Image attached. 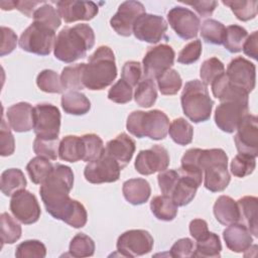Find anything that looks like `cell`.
Masks as SVG:
<instances>
[{
    "mask_svg": "<svg viewBox=\"0 0 258 258\" xmlns=\"http://www.w3.org/2000/svg\"><path fill=\"white\" fill-rule=\"evenodd\" d=\"M181 165H194L203 170L204 185L212 191L224 190L230 182L228 156L221 148H190L181 157Z\"/></svg>",
    "mask_w": 258,
    "mask_h": 258,
    "instance_id": "1",
    "label": "cell"
},
{
    "mask_svg": "<svg viewBox=\"0 0 258 258\" xmlns=\"http://www.w3.org/2000/svg\"><path fill=\"white\" fill-rule=\"evenodd\" d=\"M74 172L70 166L55 163L46 179L40 184L39 192L46 212L56 220L61 216L72 199Z\"/></svg>",
    "mask_w": 258,
    "mask_h": 258,
    "instance_id": "2",
    "label": "cell"
},
{
    "mask_svg": "<svg viewBox=\"0 0 258 258\" xmlns=\"http://www.w3.org/2000/svg\"><path fill=\"white\" fill-rule=\"evenodd\" d=\"M95 44L93 28L86 23L62 28L56 38L53 47L55 58L70 63L85 57L87 51Z\"/></svg>",
    "mask_w": 258,
    "mask_h": 258,
    "instance_id": "3",
    "label": "cell"
},
{
    "mask_svg": "<svg viewBox=\"0 0 258 258\" xmlns=\"http://www.w3.org/2000/svg\"><path fill=\"white\" fill-rule=\"evenodd\" d=\"M117 77V67L113 50L107 45L99 46L90 55L83 73L84 87L91 91L104 90Z\"/></svg>",
    "mask_w": 258,
    "mask_h": 258,
    "instance_id": "4",
    "label": "cell"
},
{
    "mask_svg": "<svg viewBox=\"0 0 258 258\" xmlns=\"http://www.w3.org/2000/svg\"><path fill=\"white\" fill-rule=\"evenodd\" d=\"M180 103L184 115L194 123L210 119L214 101L210 97L208 87L202 81L191 80L185 83Z\"/></svg>",
    "mask_w": 258,
    "mask_h": 258,
    "instance_id": "5",
    "label": "cell"
},
{
    "mask_svg": "<svg viewBox=\"0 0 258 258\" xmlns=\"http://www.w3.org/2000/svg\"><path fill=\"white\" fill-rule=\"evenodd\" d=\"M126 128L137 138L161 140L168 133L169 119L164 112L157 109L148 112L134 111L127 118Z\"/></svg>",
    "mask_w": 258,
    "mask_h": 258,
    "instance_id": "6",
    "label": "cell"
},
{
    "mask_svg": "<svg viewBox=\"0 0 258 258\" xmlns=\"http://www.w3.org/2000/svg\"><path fill=\"white\" fill-rule=\"evenodd\" d=\"M55 38V30L33 21L21 33L18 42L19 46L27 52L47 55L54 47Z\"/></svg>",
    "mask_w": 258,
    "mask_h": 258,
    "instance_id": "7",
    "label": "cell"
},
{
    "mask_svg": "<svg viewBox=\"0 0 258 258\" xmlns=\"http://www.w3.org/2000/svg\"><path fill=\"white\" fill-rule=\"evenodd\" d=\"M60 130V112L57 107L42 103L33 107V131L36 137L58 138Z\"/></svg>",
    "mask_w": 258,
    "mask_h": 258,
    "instance_id": "8",
    "label": "cell"
},
{
    "mask_svg": "<svg viewBox=\"0 0 258 258\" xmlns=\"http://www.w3.org/2000/svg\"><path fill=\"white\" fill-rule=\"evenodd\" d=\"M249 99L227 100L220 103L215 111V123L222 131L233 133L242 119L249 114Z\"/></svg>",
    "mask_w": 258,
    "mask_h": 258,
    "instance_id": "9",
    "label": "cell"
},
{
    "mask_svg": "<svg viewBox=\"0 0 258 258\" xmlns=\"http://www.w3.org/2000/svg\"><path fill=\"white\" fill-rule=\"evenodd\" d=\"M121 170L119 163L104 150L99 158L88 162L84 176L91 183L115 182L119 179Z\"/></svg>",
    "mask_w": 258,
    "mask_h": 258,
    "instance_id": "10",
    "label": "cell"
},
{
    "mask_svg": "<svg viewBox=\"0 0 258 258\" xmlns=\"http://www.w3.org/2000/svg\"><path fill=\"white\" fill-rule=\"evenodd\" d=\"M153 238L145 230H129L117 240V251L123 257H137L149 253L153 248Z\"/></svg>",
    "mask_w": 258,
    "mask_h": 258,
    "instance_id": "11",
    "label": "cell"
},
{
    "mask_svg": "<svg viewBox=\"0 0 258 258\" xmlns=\"http://www.w3.org/2000/svg\"><path fill=\"white\" fill-rule=\"evenodd\" d=\"M174 50L165 43L150 47L145 53L142 67L144 78L156 79L162 73L169 70L174 62Z\"/></svg>",
    "mask_w": 258,
    "mask_h": 258,
    "instance_id": "12",
    "label": "cell"
},
{
    "mask_svg": "<svg viewBox=\"0 0 258 258\" xmlns=\"http://www.w3.org/2000/svg\"><path fill=\"white\" fill-rule=\"evenodd\" d=\"M10 211L14 218L24 225L36 223L41 214L36 197L25 188L11 197Z\"/></svg>",
    "mask_w": 258,
    "mask_h": 258,
    "instance_id": "13",
    "label": "cell"
},
{
    "mask_svg": "<svg viewBox=\"0 0 258 258\" xmlns=\"http://www.w3.org/2000/svg\"><path fill=\"white\" fill-rule=\"evenodd\" d=\"M234 141L239 153L256 158L258 155V119L255 115L247 114L242 119Z\"/></svg>",
    "mask_w": 258,
    "mask_h": 258,
    "instance_id": "14",
    "label": "cell"
},
{
    "mask_svg": "<svg viewBox=\"0 0 258 258\" xmlns=\"http://www.w3.org/2000/svg\"><path fill=\"white\" fill-rule=\"evenodd\" d=\"M146 13L144 5L139 1H125L120 4L117 12L110 19L111 27L121 36H130L136 19Z\"/></svg>",
    "mask_w": 258,
    "mask_h": 258,
    "instance_id": "15",
    "label": "cell"
},
{
    "mask_svg": "<svg viewBox=\"0 0 258 258\" xmlns=\"http://www.w3.org/2000/svg\"><path fill=\"white\" fill-rule=\"evenodd\" d=\"M167 30V22L162 16L144 13L140 15L133 26L134 36L141 41L157 43Z\"/></svg>",
    "mask_w": 258,
    "mask_h": 258,
    "instance_id": "16",
    "label": "cell"
},
{
    "mask_svg": "<svg viewBox=\"0 0 258 258\" xmlns=\"http://www.w3.org/2000/svg\"><path fill=\"white\" fill-rule=\"evenodd\" d=\"M167 20L174 32L184 40L198 35L200 18L190 9L182 6L172 7L167 12Z\"/></svg>",
    "mask_w": 258,
    "mask_h": 258,
    "instance_id": "17",
    "label": "cell"
},
{
    "mask_svg": "<svg viewBox=\"0 0 258 258\" xmlns=\"http://www.w3.org/2000/svg\"><path fill=\"white\" fill-rule=\"evenodd\" d=\"M167 150L161 145H153L149 149L141 150L135 159V169L142 175H150L167 169L169 165Z\"/></svg>",
    "mask_w": 258,
    "mask_h": 258,
    "instance_id": "18",
    "label": "cell"
},
{
    "mask_svg": "<svg viewBox=\"0 0 258 258\" xmlns=\"http://www.w3.org/2000/svg\"><path fill=\"white\" fill-rule=\"evenodd\" d=\"M226 75L233 86L245 90L248 94L255 88V64L242 56L235 57L230 61Z\"/></svg>",
    "mask_w": 258,
    "mask_h": 258,
    "instance_id": "19",
    "label": "cell"
},
{
    "mask_svg": "<svg viewBox=\"0 0 258 258\" xmlns=\"http://www.w3.org/2000/svg\"><path fill=\"white\" fill-rule=\"evenodd\" d=\"M56 7L59 16L67 23H72L79 20H91L99 12L98 5L92 1H57Z\"/></svg>",
    "mask_w": 258,
    "mask_h": 258,
    "instance_id": "20",
    "label": "cell"
},
{
    "mask_svg": "<svg viewBox=\"0 0 258 258\" xmlns=\"http://www.w3.org/2000/svg\"><path fill=\"white\" fill-rule=\"evenodd\" d=\"M178 178L170 194V198L178 207L188 205L196 197L198 187L202 184V178L191 175L178 168Z\"/></svg>",
    "mask_w": 258,
    "mask_h": 258,
    "instance_id": "21",
    "label": "cell"
},
{
    "mask_svg": "<svg viewBox=\"0 0 258 258\" xmlns=\"http://www.w3.org/2000/svg\"><path fill=\"white\" fill-rule=\"evenodd\" d=\"M8 124L15 132H28L33 129V108L29 103L19 102L7 109Z\"/></svg>",
    "mask_w": 258,
    "mask_h": 258,
    "instance_id": "22",
    "label": "cell"
},
{
    "mask_svg": "<svg viewBox=\"0 0 258 258\" xmlns=\"http://www.w3.org/2000/svg\"><path fill=\"white\" fill-rule=\"evenodd\" d=\"M105 150L123 169L133 157L135 152V141L126 133H121L106 144Z\"/></svg>",
    "mask_w": 258,
    "mask_h": 258,
    "instance_id": "23",
    "label": "cell"
},
{
    "mask_svg": "<svg viewBox=\"0 0 258 258\" xmlns=\"http://www.w3.org/2000/svg\"><path fill=\"white\" fill-rule=\"evenodd\" d=\"M223 238L226 246L236 253L248 250L253 242V237L251 236L249 229L239 222L229 225L223 232Z\"/></svg>",
    "mask_w": 258,
    "mask_h": 258,
    "instance_id": "24",
    "label": "cell"
},
{
    "mask_svg": "<svg viewBox=\"0 0 258 258\" xmlns=\"http://www.w3.org/2000/svg\"><path fill=\"white\" fill-rule=\"evenodd\" d=\"M125 200L134 206L145 204L151 194L149 182L144 178H130L123 183L122 187Z\"/></svg>",
    "mask_w": 258,
    "mask_h": 258,
    "instance_id": "25",
    "label": "cell"
},
{
    "mask_svg": "<svg viewBox=\"0 0 258 258\" xmlns=\"http://www.w3.org/2000/svg\"><path fill=\"white\" fill-rule=\"evenodd\" d=\"M213 211L217 221L224 226L240 222V210L238 204L231 197H219L214 205Z\"/></svg>",
    "mask_w": 258,
    "mask_h": 258,
    "instance_id": "26",
    "label": "cell"
},
{
    "mask_svg": "<svg viewBox=\"0 0 258 258\" xmlns=\"http://www.w3.org/2000/svg\"><path fill=\"white\" fill-rule=\"evenodd\" d=\"M240 210V221L244 224L253 234L254 237H258V223H257V210L258 199L252 196H246L237 201Z\"/></svg>",
    "mask_w": 258,
    "mask_h": 258,
    "instance_id": "27",
    "label": "cell"
},
{
    "mask_svg": "<svg viewBox=\"0 0 258 258\" xmlns=\"http://www.w3.org/2000/svg\"><path fill=\"white\" fill-rule=\"evenodd\" d=\"M60 102L63 111L71 115H85L91 109L90 100L79 91H67L62 94Z\"/></svg>",
    "mask_w": 258,
    "mask_h": 258,
    "instance_id": "28",
    "label": "cell"
},
{
    "mask_svg": "<svg viewBox=\"0 0 258 258\" xmlns=\"http://www.w3.org/2000/svg\"><path fill=\"white\" fill-rule=\"evenodd\" d=\"M221 251L222 244L220 237L217 234L209 231L197 240L191 257L218 258L221 256Z\"/></svg>",
    "mask_w": 258,
    "mask_h": 258,
    "instance_id": "29",
    "label": "cell"
},
{
    "mask_svg": "<svg viewBox=\"0 0 258 258\" xmlns=\"http://www.w3.org/2000/svg\"><path fill=\"white\" fill-rule=\"evenodd\" d=\"M26 184L25 175L19 168H9L1 174L0 188L6 197H12L15 192L24 189Z\"/></svg>",
    "mask_w": 258,
    "mask_h": 258,
    "instance_id": "30",
    "label": "cell"
},
{
    "mask_svg": "<svg viewBox=\"0 0 258 258\" xmlns=\"http://www.w3.org/2000/svg\"><path fill=\"white\" fill-rule=\"evenodd\" d=\"M178 206L168 196H155L150 202V210L158 220L169 222L177 215Z\"/></svg>",
    "mask_w": 258,
    "mask_h": 258,
    "instance_id": "31",
    "label": "cell"
},
{
    "mask_svg": "<svg viewBox=\"0 0 258 258\" xmlns=\"http://www.w3.org/2000/svg\"><path fill=\"white\" fill-rule=\"evenodd\" d=\"M58 157L68 162H77L83 158L81 136L68 135L59 141Z\"/></svg>",
    "mask_w": 258,
    "mask_h": 258,
    "instance_id": "32",
    "label": "cell"
},
{
    "mask_svg": "<svg viewBox=\"0 0 258 258\" xmlns=\"http://www.w3.org/2000/svg\"><path fill=\"white\" fill-rule=\"evenodd\" d=\"M86 63H76L62 69L60 75V81L66 91H79L83 90V73Z\"/></svg>",
    "mask_w": 258,
    "mask_h": 258,
    "instance_id": "33",
    "label": "cell"
},
{
    "mask_svg": "<svg viewBox=\"0 0 258 258\" xmlns=\"http://www.w3.org/2000/svg\"><path fill=\"white\" fill-rule=\"evenodd\" d=\"M157 99L156 86L152 79L143 78L138 83L134 93V100L140 107L149 108Z\"/></svg>",
    "mask_w": 258,
    "mask_h": 258,
    "instance_id": "34",
    "label": "cell"
},
{
    "mask_svg": "<svg viewBox=\"0 0 258 258\" xmlns=\"http://www.w3.org/2000/svg\"><path fill=\"white\" fill-rule=\"evenodd\" d=\"M170 138L178 145H187L192 141L194 128L184 118H176L168 128Z\"/></svg>",
    "mask_w": 258,
    "mask_h": 258,
    "instance_id": "35",
    "label": "cell"
},
{
    "mask_svg": "<svg viewBox=\"0 0 258 258\" xmlns=\"http://www.w3.org/2000/svg\"><path fill=\"white\" fill-rule=\"evenodd\" d=\"M52 168L53 164L49 161V159L41 156L32 158L26 165L27 173L31 181L35 184H41L49 175Z\"/></svg>",
    "mask_w": 258,
    "mask_h": 258,
    "instance_id": "36",
    "label": "cell"
},
{
    "mask_svg": "<svg viewBox=\"0 0 258 258\" xmlns=\"http://www.w3.org/2000/svg\"><path fill=\"white\" fill-rule=\"evenodd\" d=\"M60 220L74 228H82L87 224V211L83 204H81L79 201L72 199Z\"/></svg>",
    "mask_w": 258,
    "mask_h": 258,
    "instance_id": "37",
    "label": "cell"
},
{
    "mask_svg": "<svg viewBox=\"0 0 258 258\" xmlns=\"http://www.w3.org/2000/svg\"><path fill=\"white\" fill-rule=\"evenodd\" d=\"M226 34V27L223 23L215 19H207L202 23L201 35L203 39L212 44H223Z\"/></svg>",
    "mask_w": 258,
    "mask_h": 258,
    "instance_id": "38",
    "label": "cell"
},
{
    "mask_svg": "<svg viewBox=\"0 0 258 258\" xmlns=\"http://www.w3.org/2000/svg\"><path fill=\"white\" fill-rule=\"evenodd\" d=\"M159 92L165 96L175 95L181 88L182 80L177 71L169 69L156 78Z\"/></svg>",
    "mask_w": 258,
    "mask_h": 258,
    "instance_id": "39",
    "label": "cell"
},
{
    "mask_svg": "<svg viewBox=\"0 0 258 258\" xmlns=\"http://www.w3.org/2000/svg\"><path fill=\"white\" fill-rule=\"evenodd\" d=\"M247 36L248 32L244 27L237 24H232L226 27V34L223 44L228 51L236 53L242 50L243 43Z\"/></svg>",
    "mask_w": 258,
    "mask_h": 258,
    "instance_id": "40",
    "label": "cell"
},
{
    "mask_svg": "<svg viewBox=\"0 0 258 258\" xmlns=\"http://www.w3.org/2000/svg\"><path fill=\"white\" fill-rule=\"evenodd\" d=\"M82 147H83V158L82 160L90 162L99 158L105 150L103 140L97 134L90 133L81 136Z\"/></svg>",
    "mask_w": 258,
    "mask_h": 258,
    "instance_id": "41",
    "label": "cell"
},
{
    "mask_svg": "<svg viewBox=\"0 0 258 258\" xmlns=\"http://www.w3.org/2000/svg\"><path fill=\"white\" fill-rule=\"evenodd\" d=\"M0 234L2 246L4 244H13L21 237V226L8 214L2 213L0 216Z\"/></svg>",
    "mask_w": 258,
    "mask_h": 258,
    "instance_id": "42",
    "label": "cell"
},
{
    "mask_svg": "<svg viewBox=\"0 0 258 258\" xmlns=\"http://www.w3.org/2000/svg\"><path fill=\"white\" fill-rule=\"evenodd\" d=\"M33 21L43 24L53 30H56L61 24L60 16L57 9H55L51 4L46 2H44L41 6L37 7V9L34 11Z\"/></svg>",
    "mask_w": 258,
    "mask_h": 258,
    "instance_id": "43",
    "label": "cell"
},
{
    "mask_svg": "<svg viewBox=\"0 0 258 258\" xmlns=\"http://www.w3.org/2000/svg\"><path fill=\"white\" fill-rule=\"evenodd\" d=\"M70 255L73 257H90L95 253V243L92 238L84 233L77 234L71 241L69 247Z\"/></svg>",
    "mask_w": 258,
    "mask_h": 258,
    "instance_id": "44",
    "label": "cell"
},
{
    "mask_svg": "<svg viewBox=\"0 0 258 258\" xmlns=\"http://www.w3.org/2000/svg\"><path fill=\"white\" fill-rule=\"evenodd\" d=\"M36 85L45 93L60 94L64 91L60 77L52 70L41 71L36 77Z\"/></svg>",
    "mask_w": 258,
    "mask_h": 258,
    "instance_id": "45",
    "label": "cell"
},
{
    "mask_svg": "<svg viewBox=\"0 0 258 258\" xmlns=\"http://www.w3.org/2000/svg\"><path fill=\"white\" fill-rule=\"evenodd\" d=\"M223 4L231 8L235 16L241 21L255 18L257 14V1H223Z\"/></svg>",
    "mask_w": 258,
    "mask_h": 258,
    "instance_id": "46",
    "label": "cell"
},
{
    "mask_svg": "<svg viewBox=\"0 0 258 258\" xmlns=\"http://www.w3.org/2000/svg\"><path fill=\"white\" fill-rule=\"evenodd\" d=\"M225 73L224 63L217 57H211L206 59L200 70V76L202 79V83H204L207 87L211 85L219 76Z\"/></svg>",
    "mask_w": 258,
    "mask_h": 258,
    "instance_id": "47",
    "label": "cell"
},
{
    "mask_svg": "<svg viewBox=\"0 0 258 258\" xmlns=\"http://www.w3.org/2000/svg\"><path fill=\"white\" fill-rule=\"evenodd\" d=\"M59 140L56 139H45L36 137L33 141V151L37 156L47 158L49 160H56L58 156Z\"/></svg>",
    "mask_w": 258,
    "mask_h": 258,
    "instance_id": "48",
    "label": "cell"
},
{
    "mask_svg": "<svg viewBox=\"0 0 258 258\" xmlns=\"http://www.w3.org/2000/svg\"><path fill=\"white\" fill-rule=\"evenodd\" d=\"M256 167L255 157L239 153L231 161V172L237 177L250 175Z\"/></svg>",
    "mask_w": 258,
    "mask_h": 258,
    "instance_id": "49",
    "label": "cell"
},
{
    "mask_svg": "<svg viewBox=\"0 0 258 258\" xmlns=\"http://www.w3.org/2000/svg\"><path fill=\"white\" fill-rule=\"evenodd\" d=\"M46 255L44 244L38 240H26L20 243L15 250V256L18 258L36 257L43 258Z\"/></svg>",
    "mask_w": 258,
    "mask_h": 258,
    "instance_id": "50",
    "label": "cell"
},
{
    "mask_svg": "<svg viewBox=\"0 0 258 258\" xmlns=\"http://www.w3.org/2000/svg\"><path fill=\"white\" fill-rule=\"evenodd\" d=\"M133 88L125 81L120 79L108 92V99L114 103L126 104L132 100Z\"/></svg>",
    "mask_w": 258,
    "mask_h": 258,
    "instance_id": "51",
    "label": "cell"
},
{
    "mask_svg": "<svg viewBox=\"0 0 258 258\" xmlns=\"http://www.w3.org/2000/svg\"><path fill=\"white\" fill-rule=\"evenodd\" d=\"M202 54V41L200 39H195L187 43L179 51L177 56V61L183 64H190L196 62Z\"/></svg>",
    "mask_w": 258,
    "mask_h": 258,
    "instance_id": "52",
    "label": "cell"
},
{
    "mask_svg": "<svg viewBox=\"0 0 258 258\" xmlns=\"http://www.w3.org/2000/svg\"><path fill=\"white\" fill-rule=\"evenodd\" d=\"M9 127V124L2 118L0 126V154L2 156L11 155L15 149L14 136Z\"/></svg>",
    "mask_w": 258,
    "mask_h": 258,
    "instance_id": "53",
    "label": "cell"
},
{
    "mask_svg": "<svg viewBox=\"0 0 258 258\" xmlns=\"http://www.w3.org/2000/svg\"><path fill=\"white\" fill-rule=\"evenodd\" d=\"M122 80L129 84L132 88L136 87L141 81L142 77V67L141 63L135 60L126 61L122 68L121 73Z\"/></svg>",
    "mask_w": 258,
    "mask_h": 258,
    "instance_id": "54",
    "label": "cell"
},
{
    "mask_svg": "<svg viewBox=\"0 0 258 258\" xmlns=\"http://www.w3.org/2000/svg\"><path fill=\"white\" fill-rule=\"evenodd\" d=\"M178 171L175 169H165L157 175L159 188L164 196L170 197V194L177 181Z\"/></svg>",
    "mask_w": 258,
    "mask_h": 258,
    "instance_id": "55",
    "label": "cell"
},
{
    "mask_svg": "<svg viewBox=\"0 0 258 258\" xmlns=\"http://www.w3.org/2000/svg\"><path fill=\"white\" fill-rule=\"evenodd\" d=\"M195 251V244L189 238H181L177 240L170 248L169 255L174 258L191 257Z\"/></svg>",
    "mask_w": 258,
    "mask_h": 258,
    "instance_id": "56",
    "label": "cell"
},
{
    "mask_svg": "<svg viewBox=\"0 0 258 258\" xmlns=\"http://www.w3.org/2000/svg\"><path fill=\"white\" fill-rule=\"evenodd\" d=\"M1 47H0V55L4 56L6 54L11 53L17 44V35L16 33L9 27L2 26L1 27Z\"/></svg>",
    "mask_w": 258,
    "mask_h": 258,
    "instance_id": "57",
    "label": "cell"
},
{
    "mask_svg": "<svg viewBox=\"0 0 258 258\" xmlns=\"http://www.w3.org/2000/svg\"><path fill=\"white\" fill-rule=\"evenodd\" d=\"M186 5L191 6L200 16L206 18L213 14L214 10L216 9L218 2L217 1H196V2H186Z\"/></svg>",
    "mask_w": 258,
    "mask_h": 258,
    "instance_id": "58",
    "label": "cell"
},
{
    "mask_svg": "<svg viewBox=\"0 0 258 258\" xmlns=\"http://www.w3.org/2000/svg\"><path fill=\"white\" fill-rule=\"evenodd\" d=\"M257 47H258V32L253 31L250 35L247 36L246 40L243 43L242 49L244 53L253 59H257Z\"/></svg>",
    "mask_w": 258,
    "mask_h": 258,
    "instance_id": "59",
    "label": "cell"
},
{
    "mask_svg": "<svg viewBox=\"0 0 258 258\" xmlns=\"http://www.w3.org/2000/svg\"><path fill=\"white\" fill-rule=\"evenodd\" d=\"M209 232L208 224L203 219H194L189 223V233L191 237L197 241L206 233Z\"/></svg>",
    "mask_w": 258,
    "mask_h": 258,
    "instance_id": "60",
    "label": "cell"
},
{
    "mask_svg": "<svg viewBox=\"0 0 258 258\" xmlns=\"http://www.w3.org/2000/svg\"><path fill=\"white\" fill-rule=\"evenodd\" d=\"M44 1H14V9L19 10L27 17H33L36 6L43 4Z\"/></svg>",
    "mask_w": 258,
    "mask_h": 258,
    "instance_id": "61",
    "label": "cell"
}]
</instances>
